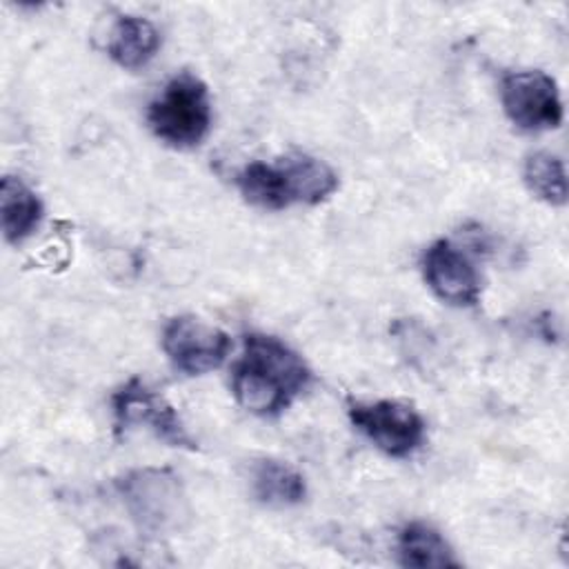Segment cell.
I'll use <instances>...</instances> for the list:
<instances>
[{"instance_id": "ba28073f", "label": "cell", "mask_w": 569, "mask_h": 569, "mask_svg": "<svg viewBox=\"0 0 569 569\" xmlns=\"http://www.w3.org/2000/svg\"><path fill=\"white\" fill-rule=\"evenodd\" d=\"M160 345L169 362L187 376H204L218 369L231 351L229 333L196 316L169 318Z\"/></svg>"}, {"instance_id": "7a4b0ae2", "label": "cell", "mask_w": 569, "mask_h": 569, "mask_svg": "<svg viewBox=\"0 0 569 569\" xmlns=\"http://www.w3.org/2000/svg\"><path fill=\"white\" fill-rule=\"evenodd\" d=\"M338 184V173L325 160L302 151H291L269 162H247L236 176L240 196L264 211L320 204L336 193Z\"/></svg>"}, {"instance_id": "277c9868", "label": "cell", "mask_w": 569, "mask_h": 569, "mask_svg": "<svg viewBox=\"0 0 569 569\" xmlns=\"http://www.w3.org/2000/svg\"><path fill=\"white\" fill-rule=\"evenodd\" d=\"M113 489L136 527L144 533H167L178 529L189 516L180 476L169 467L131 469L113 482Z\"/></svg>"}, {"instance_id": "5b68a950", "label": "cell", "mask_w": 569, "mask_h": 569, "mask_svg": "<svg viewBox=\"0 0 569 569\" xmlns=\"http://www.w3.org/2000/svg\"><path fill=\"white\" fill-rule=\"evenodd\" d=\"M113 431L124 436L133 427H147L156 438L169 447L196 451L198 440L189 433L178 411L140 378H129L111 396Z\"/></svg>"}, {"instance_id": "5bb4252c", "label": "cell", "mask_w": 569, "mask_h": 569, "mask_svg": "<svg viewBox=\"0 0 569 569\" xmlns=\"http://www.w3.org/2000/svg\"><path fill=\"white\" fill-rule=\"evenodd\" d=\"M522 180L538 200L551 207H560L567 202V171L558 156L549 151H536L527 156L522 167Z\"/></svg>"}, {"instance_id": "7c38bea8", "label": "cell", "mask_w": 569, "mask_h": 569, "mask_svg": "<svg viewBox=\"0 0 569 569\" xmlns=\"http://www.w3.org/2000/svg\"><path fill=\"white\" fill-rule=\"evenodd\" d=\"M396 553L402 567L416 569H442V567H460L451 545L447 538L429 522L411 520L400 527L396 538Z\"/></svg>"}, {"instance_id": "8fae6325", "label": "cell", "mask_w": 569, "mask_h": 569, "mask_svg": "<svg viewBox=\"0 0 569 569\" xmlns=\"http://www.w3.org/2000/svg\"><path fill=\"white\" fill-rule=\"evenodd\" d=\"M251 493L271 509H289L307 498L305 476L278 458H260L251 467Z\"/></svg>"}, {"instance_id": "52a82bcc", "label": "cell", "mask_w": 569, "mask_h": 569, "mask_svg": "<svg viewBox=\"0 0 569 569\" xmlns=\"http://www.w3.org/2000/svg\"><path fill=\"white\" fill-rule=\"evenodd\" d=\"M507 118L522 131L556 129L562 122V98L556 80L540 69L509 71L500 80Z\"/></svg>"}, {"instance_id": "9c48e42d", "label": "cell", "mask_w": 569, "mask_h": 569, "mask_svg": "<svg viewBox=\"0 0 569 569\" xmlns=\"http://www.w3.org/2000/svg\"><path fill=\"white\" fill-rule=\"evenodd\" d=\"M422 278L436 298L451 307H473L480 300V276L467 253L451 240L431 242L420 260Z\"/></svg>"}, {"instance_id": "30bf717a", "label": "cell", "mask_w": 569, "mask_h": 569, "mask_svg": "<svg viewBox=\"0 0 569 569\" xmlns=\"http://www.w3.org/2000/svg\"><path fill=\"white\" fill-rule=\"evenodd\" d=\"M160 42V31L151 20L124 13L111 27L107 53L118 67L136 71L156 58Z\"/></svg>"}, {"instance_id": "3957f363", "label": "cell", "mask_w": 569, "mask_h": 569, "mask_svg": "<svg viewBox=\"0 0 569 569\" xmlns=\"http://www.w3.org/2000/svg\"><path fill=\"white\" fill-rule=\"evenodd\" d=\"M213 111L207 84L182 71L167 80L147 107V124L158 140L173 149L198 147L211 129Z\"/></svg>"}, {"instance_id": "8992f818", "label": "cell", "mask_w": 569, "mask_h": 569, "mask_svg": "<svg viewBox=\"0 0 569 569\" xmlns=\"http://www.w3.org/2000/svg\"><path fill=\"white\" fill-rule=\"evenodd\" d=\"M351 425L382 453L391 458L413 456L427 436L420 411L402 400H356L347 409Z\"/></svg>"}, {"instance_id": "4fadbf2b", "label": "cell", "mask_w": 569, "mask_h": 569, "mask_svg": "<svg viewBox=\"0 0 569 569\" xmlns=\"http://www.w3.org/2000/svg\"><path fill=\"white\" fill-rule=\"evenodd\" d=\"M2 233L9 244H20L40 224L44 204L40 196L18 176H4L0 184Z\"/></svg>"}, {"instance_id": "6da1fadb", "label": "cell", "mask_w": 569, "mask_h": 569, "mask_svg": "<svg viewBox=\"0 0 569 569\" xmlns=\"http://www.w3.org/2000/svg\"><path fill=\"white\" fill-rule=\"evenodd\" d=\"M311 385L305 358L271 333H247L231 369L236 402L258 416L276 418Z\"/></svg>"}]
</instances>
